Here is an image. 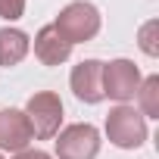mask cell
I'll use <instances>...</instances> for the list:
<instances>
[{"label": "cell", "instance_id": "cell-1", "mask_svg": "<svg viewBox=\"0 0 159 159\" xmlns=\"http://www.w3.org/2000/svg\"><path fill=\"white\" fill-rule=\"evenodd\" d=\"M53 28L69 44H84V41L97 38V31H100V10L94 3H88V0H75L56 16Z\"/></svg>", "mask_w": 159, "mask_h": 159}, {"label": "cell", "instance_id": "cell-2", "mask_svg": "<svg viewBox=\"0 0 159 159\" xmlns=\"http://www.w3.org/2000/svg\"><path fill=\"white\" fill-rule=\"evenodd\" d=\"M106 137L119 150H137L147 140V119L134 106H116L106 116Z\"/></svg>", "mask_w": 159, "mask_h": 159}, {"label": "cell", "instance_id": "cell-3", "mask_svg": "<svg viewBox=\"0 0 159 159\" xmlns=\"http://www.w3.org/2000/svg\"><path fill=\"white\" fill-rule=\"evenodd\" d=\"M25 119L31 125V134L41 140H50L59 134V122H62V100L50 91H38L28 97L25 106Z\"/></svg>", "mask_w": 159, "mask_h": 159}, {"label": "cell", "instance_id": "cell-4", "mask_svg": "<svg viewBox=\"0 0 159 159\" xmlns=\"http://www.w3.org/2000/svg\"><path fill=\"white\" fill-rule=\"evenodd\" d=\"M97 153H100V134L88 122L69 125L56 137V156L59 159H94Z\"/></svg>", "mask_w": 159, "mask_h": 159}, {"label": "cell", "instance_id": "cell-5", "mask_svg": "<svg viewBox=\"0 0 159 159\" xmlns=\"http://www.w3.org/2000/svg\"><path fill=\"white\" fill-rule=\"evenodd\" d=\"M140 88V72L131 59H112V62H103V97L109 100H134Z\"/></svg>", "mask_w": 159, "mask_h": 159}, {"label": "cell", "instance_id": "cell-6", "mask_svg": "<svg viewBox=\"0 0 159 159\" xmlns=\"http://www.w3.org/2000/svg\"><path fill=\"white\" fill-rule=\"evenodd\" d=\"M72 91L81 103H100L103 100V62L84 59L72 69Z\"/></svg>", "mask_w": 159, "mask_h": 159}, {"label": "cell", "instance_id": "cell-7", "mask_svg": "<svg viewBox=\"0 0 159 159\" xmlns=\"http://www.w3.org/2000/svg\"><path fill=\"white\" fill-rule=\"evenodd\" d=\"M31 140H34V134H31V125H28L22 109H3L0 112V150L22 153V150H28Z\"/></svg>", "mask_w": 159, "mask_h": 159}, {"label": "cell", "instance_id": "cell-8", "mask_svg": "<svg viewBox=\"0 0 159 159\" xmlns=\"http://www.w3.org/2000/svg\"><path fill=\"white\" fill-rule=\"evenodd\" d=\"M72 53V44L53 28V25H44L38 34H34V56L44 62V66H59L66 62Z\"/></svg>", "mask_w": 159, "mask_h": 159}, {"label": "cell", "instance_id": "cell-9", "mask_svg": "<svg viewBox=\"0 0 159 159\" xmlns=\"http://www.w3.org/2000/svg\"><path fill=\"white\" fill-rule=\"evenodd\" d=\"M28 53V34L19 28H0V66H16Z\"/></svg>", "mask_w": 159, "mask_h": 159}, {"label": "cell", "instance_id": "cell-10", "mask_svg": "<svg viewBox=\"0 0 159 159\" xmlns=\"http://www.w3.org/2000/svg\"><path fill=\"white\" fill-rule=\"evenodd\" d=\"M137 100H140L143 116L159 119V75H150L147 81H140V88H137Z\"/></svg>", "mask_w": 159, "mask_h": 159}, {"label": "cell", "instance_id": "cell-11", "mask_svg": "<svg viewBox=\"0 0 159 159\" xmlns=\"http://www.w3.org/2000/svg\"><path fill=\"white\" fill-rule=\"evenodd\" d=\"M156 28H159V22H147V25L140 28V47H143V53H150V56H156V53H159V44L153 41Z\"/></svg>", "mask_w": 159, "mask_h": 159}, {"label": "cell", "instance_id": "cell-12", "mask_svg": "<svg viewBox=\"0 0 159 159\" xmlns=\"http://www.w3.org/2000/svg\"><path fill=\"white\" fill-rule=\"evenodd\" d=\"M22 13H25V0H0V19L13 22V19H19Z\"/></svg>", "mask_w": 159, "mask_h": 159}, {"label": "cell", "instance_id": "cell-13", "mask_svg": "<svg viewBox=\"0 0 159 159\" xmlns=\"http://www.w3.org/2000/svg\"><path fill=\"white\" fill-rule=\"evenodd\" d=\"M13 159H53V156H47L44 150H22V153H16Z\"/></svg>", "mask_w": 159, "mask_h": 159}, {"label": "cell", "instance_id": "cell-14", "mask_svg": "<svg viewBox=\"0 0 159 159\" xmlns=\"http://www.w3.org/2000/svg\"><path fill=\"white\" fill-rule=\"evenodd\" d=\"M0 159H3V156H0Z\"/></svg>", "mask_w": 159, "mask_h": 159}]
</instances>
